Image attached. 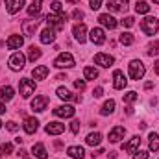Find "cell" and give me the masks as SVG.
Returning <instances> with one entry per match:
<instances>
[{
  "instance_id": "6da1fadb",
  "label": "cell",
  "mask_w": 159,
  "mask_h": 159,
  "mask_svg": "<svg viewBox=\"0 0 159 159\" xmlns=\"http://www.w3.org/2000/svg\"><path fill=\"white\" fill-rule=\"evenodd\" d=\"M44 20H46L48 28L59 32V30L65 26V22H67V15H65V13H48Z\"/></svg>"
},
{
  "instance_id": "7a4b0ae2",
  "label": "cell",
  "mask_w": 159,
  "mask_h": 159,
  "mask_svg": "<svg viewBox=\"0 0 159 159\" xmlns=\"http://www.w3.org/2000/svg\"><path fill=\"white\" fill-rule=\"evenodd\" d=\"M128 72H129V78L131 80H143L144 76V72H146V69H144V65H143V61H139V59H133V61H129V65H128Z\"/></svg>"
},
{
  "instance_id": "3957f363",
  "label": "cell",
  "mask_w": 159,
  "mask_h": 159,
  "mask_svg": "<svg viewBox=\"0 0 159 159\" xmlns=\"http://www.w3.org/2000/svg\"><path fill=\"white\" fill-rule=\"evenodd\" d=\"M141 28L146 35H156L159 32V19L156 17H144L141 22Z\"/></svg>"
},
{
  "instance_id": "277c9868",
  "label": "cell",
  "mask_w": 159,
  "mask_h": 159,
  "mask_svg": "<svg viewBox=\"0 0 159 159\" xmlns=\"http://www.w3.org/2000/svg\"><path fill=\"white\" fill-rule=\"evenodd\" d=\"M19 91H20V96L22 98H30L35 93V81L30 80V78H22L19 81Z\"/></svg>"
},
{
  "instance_id": "5b68a950",
  "label": "cell",
  "mask_w": 159,
  "mask_h": 159,
  "mask_svg": "<svg viewBox=\"0 0 159 159\" xmlns=\"http://www.w3.org/2000/svg\"><path fill=\"white\" fill-rule=\"evenodd\" d=\"M7 65H9V69H11V70L19 72V70H22V69H24V65H26V56H24L22 52H15V54L9 57Z\"/></svg>"
},
{
  "instance_id": "8992f818",
  "label": "cell",
  "mask_w": 159,
  "mask_h": 159,
  "mask_svg": "<svg viewBox=\"0 0 159 159\" xmlns=\"http://www.w3.org/2000/svg\"><path fill=\"white\" fill-rule=\"evenodd\" d=\"M54 67H57V69H70V67H74V57H72V54L61 52V54L54 59Z\"/></svg>"
},
{
  "instance_id": "52a82bcc",
  "label": "cell",
  "mask_w": 159,
  "mask_h": 159,
  "mask_svg": "<svg viewBox=\"0 0 159 159\" xmlns=\"http://www.w3.org/2000/svg\"><path fill=\"white\" fill-rule=\"evenodd\" d=\"M94 63H96V65H100V67H104V69H107V67H111V65L115 63V57H113V56H109V54L100 52V54H96V56H94Z\"/></svg>"
},
{
  "instance_id": "ba28073f",
  "label": "cell",
  "mask_w": 159,
  "mask_h": 159,
  "mask_svg": "<svg viewBox=\"0 0 159 159\" xmlns=\"http://www.w3.org/2000/svg\"><path fill=\"white\" fill-rule=\"evenodd\" d=\"M24 6H26V0H6V11H7L9 15L19 13Z\"/></svg>"
},
{
  "instance_id": "9c48e42d",
  "label": "cell",
  "mask_w": 159,
  "mask_h": 159,
  "mask_svg": "<svg viewBox=\"0 0 159 159\" xmlns=\"http://www.w3.org/2000/svg\"><path fill=\"white\" fill-rule=\"evenodd\" d=\"M89 39L93 44H104L106 43V32L102 28H93L89 32Z\"/></svg>"
},
{
  "instance_id": "30bf717a",
  "label": "cell",
  "mask_w": 159,
  "mask_h": 159,
  "mask_svg": "<svg viewBox=\"0 0 159 159\" xmlns=\"http://www.w3.org/2000/svg\"><path fill=\"white\" fill-rule=\"evenodd\" d=\"M74 113H76V109L72 106H59L54 109V115L59 119H70V117H74Z\"/></svg>"
},
{
  "instance_id": "8fae6325",
  "label": "cell",
  "mask_w": 159,
  "mask_h": 159,
  "mask_svg": "<svg viewBox=\"0 0 159 159\" xmlns=\"http://www.w3.org/2000/svg\"><path fill=\"white\" fill-rule=\"evenodd\" d=\"M46 106H48V96H44V94L35 96V98L32 100V109L37 111V113H43V111L46 109Z\"/></svg>"
},
{
  "instance_id": "7c38bea8",
  "label": "cell",
  "mask_w": 159,
  "mask_h": 159,
  "mask_svg": "<svg viewBox=\"0 0 159 159\" xmlns=\"http://www.w3.org/2000/svg\"><path fill=\"white\" fill-rule=\"evenodd\" d=\"M139 146H141V137H139V135H135V137H131L128 143H124V144H122V150H124V152H128V154H135Z\"/></svg>"
},
{
  "instance_id": "4fadbf2b",
  "label": "cell",
  "mask_w": 159,
  "mask_h": 159,
  "mask_svg": "<svg viewBox=\"0 0 159 159\" xmlns=\"http://www.w3.org/2000/svg\"><path fill=\"white\" fill-rule=\"evenodd\" d=\"M72 35H74V39L78 41V43H85L87 41V26L83 22L81 24H76L72 28Z\"/></svg>"
},
{
  "instance_id": "5bb4252c",
  "label": "cell",
  "mask_w": 159,
  "mask_h": 159,
  "mask_svg": "<svg viewBox=\"0 0 159 159\" xmlns=\"http://www.w3.org/2000/svg\"><path fill=\"white\" fill-rule=\"evenodd\" d=\"M126 85H128V80L124 76V72H122V70H115V72H113V87H115L117 91H122Z\"/></svg>"
},
{
  "instance_id": "9a60e30c",
  "label": "cell",
  "mask_w": 159,
  "mask_h": 159,
  "mask_svg": "<svg viewBox=\"0 0 159 159\" xmlns=\"http://www.w3.org/2000/svg\"><path fill=\"white\" fill-rule=\"evenodd\" d=\"M98 20H100V24L104 26V28H107V30H115L117 28V20H115V17H111L109 13H102L100 17H98Z\"/></svg>"
},
{
  "instance_id": "2e32d148",
  "label": "cell",
  "mask_w": 159,
  "mask_h": 159,
  "mask_svg": "<svg viewBox=\"0 0 159 159\" xmlns=\"http://www.w3.org/2000/svg\"><path fill=\"white\" fill-rule=\"evenodd\" d=\"M128 4H129V0H109L107 9L113 11V13H117V11H122L124 13L128 9Z\"/></svg>"
},
{
  "instance_id": "e0dca14e",
  "label": "cell",
  "mask_w": 159,
  "mask_h": 159,
  "mask_svg": "<svg viewBox=\"0 0 159 159\" xmlns=\"http://www.w3.org/2000/svg\"><path fill=\"white\" fill-rule=\"evenodd\" d=\"M22 128H24V131L26 133H35L37 131V128H39V120L35 119V117H26L24 119V124H22Z\"/></svg>"
},
{
  "instance_id": "ac0fdd59",
  "label": "cell",
  "mask_w": 159,
  "mask_h": 159,
  "mask_svg": "<svg viewBox=\"0 0 159 159\" xmlns=\"http://www.w3.org/2000/svg\"><path fill=\"white\" fill-rule=\"evenodd\" d=\"M44 129H46L48 135H61L65 131V124H61V122H50V124H46Z\"/></svg>"
},
{
  "instance_id": "d6986e66",
  "label": "cell",
  "mask_w": 159,
  "mask_h": 159,
  "mask_svg": "<svg viewBox=\"0 0 159 159\" xmlns=\"http://www.w3.org/2000/svg\"><path fill=\"white\" fill-rule=\"evenodd\" d=\"M39 39L43 44H50V43H54L56 41V30H52V28H44L43 32H41Z\"/></svg>"
},
{
  "instance_id": "ffe728a7",
  "label": "cell",
  "mask_w": 159,
  "mask_h": 159,
  "mask_svg": "<svg viewBox=\"0 0 159 159\" xmlns=\"http://www.w3.org/2000/svg\"><path fill=\"white\" fill-rule=\"evenodd\" d=\"M56 94L61 98V100H76V102H81L80 96H72V93L67 89V87H57L56 89Z\"/></svg>"
},
{
  "instance_id": "44dd1931",
  "label": "cell",
  "mask_w": 159,
  "mask_h": 159,
  "mask_svg": "<svg viewBox=\"0 0 159 159\" xmlns=\"http://www.w3.org/2000/svg\"><path fill=\"white\" fill-rule=\"evenodd\" d=\"M6 44H7L9 50H19V48L24 44V37H22V35H11Z\"/></svg>"
},
{
  "instance_id": "7402d4cb",
  "label": "cell",
  "mask_w": 159,
  "mask_h": 159,
  "mask_svg": "<svg viewBox=\"0 0 159 159\" xmlns=\"http://www.w3.org/2000/svg\"><path fill=\"white\" fill-rule=\"evenodd\" d=\"M124 133H126V129H124L122 126H115V128L109 131V141H111V143H119L120 139H124Z\"/></svg>"
},
{
  "instance_id": "603a6c76",
  "label": "cell",
  "mask_w": 159,
  "mask_h": 159,
  "mask_svg": "<svg viewBox=\"0 0 159 159\" xmlns=\"http://www.w3.org/2000/svg\"><path fill=\"white\" fill-rule=\"evenodd\" d=\"M67 154H69V157H72V159H83L85 157V150H83L81 146H69V148H67Z\"/></svg>"
},
{
  "instance_id": "cb8c5ba5",
  "label": "cell",
  "mask_w": 159,
  "mask_h": 159,
  "mask_svg": "<svg viewBox=\"0 0 159 159\" xmlns=\"http://www.w3.org/2000/svg\"><path fill=\"white\" fill-rule=\"evenodd\" d=\"M85 143L89 144V146H100V143H102V135L98 133V131H94V133H89L87 137H85Z\"/></svg>"
},
{
  "instance_id": "d4e9b609",
  "label": "cell",
  "mask_w": 159,
  "mask_h": 159,
  "mask_svg": "<svg viewBox=\"0 0 159 159\" xmlns=\"http://www.w3.org/2000/svg\"><path fill=\"white\" fill-rule=\"evenodd\" d=\"M32 152H34V156L37 159H48V152H46V148H44V144H34V148H32Z\"/></svg>"
},
{
  "instance_id": "484cf974",
  "label": "cell",
  "mask_w": 159,
  "mask_h": 159,
  "mask_svg": "<svg viewBox=\"0 0 159 159\" xmlns=\"http://www.w3.org/2000/svg\"><path fill=\"white\" fill-rule=\"evenodd\" d=\"M37 26H39V20H37V19H35V20L30 19V20H24V22H22V28H24V34H26V35H32Z\"/></svg>"
},
{
  "instance_id": "4316f807",
  "label": "cell",
  "mask_w": 159,
  "mask_h": 159,
  "mask_svg": "<svg viewBox=\"0 0 159 159\" xmlns=\"http://www.w3.org/2000/svg\"><path fill=\"white\" fill-rule=\"evenodd\" d=\"M41 7H43V0H34V2L28 6V15H30V17H37L41 13Z\"/></svg>"
},
{
  "instance_id": "83f0119b",
  "label": "cell",
  "mask_w": 159,
  "mask_h": 159,
  "mask_svg": "<svg viewBox=\"0 0 159 159\" xmlns=\"http://www.w3.org/2000/svg\"><path fill=\"white\" fill-rule=\"evenodd\" d=\"M13 94H15V89H13L11 85H4V87L0 89V98L6 100V102H9V100L13 98Z\"/></svg>"
},
{
  "instance_id": "f1b7e54d",
  "label": "cell",
  "mask_w": 159,
  "mask_h": 159,
  "mask_svg": "<svg viewBox=\"0 0 159 159\" xmlns=\"http://www.w3.org/2000/svg\"><path fill=\"white\" fill-rule=\"evenodd\" d=\"M34 78L35 80H44L46 76H48V67H44V65H39V67H35L34 69Z\"/></svg>"
},
{
  "instance_id": "f546056e",
  "label": "cell",
  "mask_w": 159,
  "mask_h": 159,
  "mask_svg": "<svg viewBox=\"0 0 159 159\" xmlns=\"http://www.w3.org/2000/svg\"><path fill=\"white\" fill-rule=\"evenodd\" d=\"M119 41L124 44V46H129V44H133L135 37H133V34H129V32H122L120 37H119Z\"/></svg>"
},
{
  "instance_id": "4dcf8cb0",
  "label": "cell",
  "mask_w": 159,
  "mask_h": 159,
  "mask_svg": "<svg viewBox=\"0 0 159 159\" xmlns=\"http://www.w3.org/2000/svg\"><path fill=\"white\" fill-rule=\"evenodd\" d=\"M41 56H43L41 48H37V46H30V52H28V59H30L32 63H35V61L39 59Z\"/></svg>"
},
{
  "instance_id": "1f68e13d",
  "label": "cell",
  "mask_w": 159,
  "mask_h": 159,
  "mask_svg": "<svg viewBox=\"0 0 159 159\" xmlns=\"http://www.w3.org/2000/svg\"><path fill=\"white\" fill-rule=\"evenodd\" d=\"M115 111V100H107L104 106H102V109H100V113L106 117V115H111Z\"/></svg>"
},
{
  "instance_id": "d6a6232c",
  "label": "cell",
  "mask_w": 159,
  "mask_h": 159,
  "mask_svg": "<svg viewBox=\"0 0 159 159\" xmlns=\"http://www.w3.org/2000/svg\"><path fill=\"white\" fill-rule=\"evenodd\" d=\"M150 143H148V146H150V150L152 152H157L159 150V135L157 133H150Z\"/></svg>"
},
{
  "instance_id": "836d02e7",
  "label": "cell",
  "mask_w": 159,
  "mask_h": 159,
  "mask_svg": "<svg viewBox=\"0 0 159 159\" xmlns=\"http://www.w3.org/2000/svg\"><path fill=\"white\" fill-rule=\"evenodd\" d=\"M148 11H150L148 2H137V4H135V13H139V15H146Z\"/></svg>"
},
{
  "instance_id": "e575fe53",
  "label": "cell",
  "mask_w": 159,
  "mask_h": 159,
  "mask_svg": "<svg viewBox=\"0 0 159 159\" xmlns=\"http://www.w3.org/2000/svg\"><path fill=\"white\" fill-rule=\"evenodd\" d=\"M83 76L87 80H96L98 78V70H96L94 67H85V69H83Z\"/></svg>"
},
{
  "instance_id": "d590c367",
  "label": "cell",
  "mask_w": 159,
  "mask_h": 159,
  "mask_svg": "<svg viewBox=\"0 0 159 159\" xmlns=\"http://www.w3.org/2000/svg\"><path fill=\"white\" fill-rule=\"evenodd\" d=\"M11 152H13V144H11V143L0 144V157H4V156H7V154H11Z\"/></svg>"
},
{
  "instance_id": "8d00e7d4",
  "label": "cell",
  "mask_w": 159,
  "mask_h": 159,
  "mask_svg": "<svg viewBox=\"0 0 159 159\" xmlns=\"http://www.w3.org/2000/svg\"><path fill=\"white\" fill-rule=\"evenodd\" d=\"M139 98V94L135 93V91H128L126 94H124V102H128V104H131V102H135Z\"/></svg>"
},
{
  "instance_id": "74e56055",
  "label": "cell",
  "mask_w": 159,
  "mask_h": 159,
  "mask_svg": "<svg viewBox=\"0 0 159 159\" xmlns=\"http://www.w3.org/2000/svg\"><path fill=\"white\" fill-rule=\"evenodd\" d=\"M148 54H150V56H159V41L150 43V46H148Z\"/></svg>"
},
{
  "instance_id": "f35d334b",
  "label": "cell",
  "mask_w": 159,
  "mask_h": 159,
  "mask_svg": "<svg viewBox=\"0 0 159 159\" xmlns=\"http://www.w3.org/2000/svg\"><path fill=\"white\" fill-rule=\"evenodd\" d=\"M50 7H52V11H54V13H63V4H61L59 0H54Z\"/></svg>"
},
{
  "instance_id": "ab89813d",
  "label": "cell",
  "mask_w": 159,
  "mask_h": 159,
  "mask_svg": "<svg viewBox=\"0 0 159 159\" xmlns=\"http://www.w3.org/2000/svg\"><path fill=\"white\" fill-rule=\"evenodd\" d=\"M150 156H148V152L146 150H137L135 154H133V159H148Z\"/></svg>"
},
{
  "instance_id": "60d3db41",
  "label": "cell",
  "mask_w": 159,
  "mask_h": 159,
  "mask_svg": "<svg viewBox=\"0 0 159 159\" xmlns=\"http://www.w3.org/2000/svg\"><path fill=\"white\" fill-rule=\"evenodd\" d=\"M133 24H135V19H133V17H126V19L122 20V26H126V28H131Z\"/></svg>"
},
{
  "instance_id": "b9f144b4",
  "label": "cell",
  "mask_w": 159,
  "mask_h": 159,
  "mask_svg": "<svg viewBox=\"0 0 159 159\" xmlns=\"http://www.w3.org/2000/svg\"><path fill=\"white\" fill-rule=\"evenodd\" d=\"M102 2H104V0H91V2H89V4H91V9H94V11L100 9V7H102Z\"/></svg>"
},
{
  "instance_id": "7bdbcfd3",
  "label": "cell",
  "mask_w": 159,
  "mask_h": 159,
  "mask_svg": "<svg viewBox=\"0 0 159 159\" xmlns=\"http://www.w3.org/2000/svg\"><path fill=\"white\" fill-rule=\"evenodd\" d=\"M6 128H7L9 131H17V129H19V124H17V122H13V120H9V122L6 124Z\"/></svg>"
},
{
  "instance_id": "ee69618b",
  "label": "cell",
  "mask_w": 159,
  "mask_h": 159,
  "mask_svg": "<svg viewBox=\"0 0 159 159\" xmlns=\"http://www.w3.org/2000/svg\"><path fill=\"white\" fill-rule=\"evenodd\" d=\"M70 131L72 133H78L80 131V120H72L70 122Z\"/></svg>"
},
{
  "instance_id": "f6af8a7d",
  "label": "cell",
  "mask_w": 159,
  "mask_h": 159,
  "mask_svg": "<svg viewBox=\"0 0 159 159\" xmlns=\"http://www.w3.org/2000/svg\"><path fill=\"white\" fill-rule=\"evenodd\" d=\"M74 87H76L78 91H83V89H85V81H83V80H76V81H74Z\"/></svg>"
},
{
  "instance_id": "bcb514c9",
  "label": "cell",
  "mask_w": 159,
  "mask_h": 159,
  "mask_svg": "<svg viewBox=\"0 0 159 159\" xmlns=\"http://www.w3.org/2000/svg\"><path fill=\"white\" fill-rule=\"evenodd\" d=\"M93 94H94V98H100V96L104 94V89H102V87H96V89L93 91Z\"/></svg>"
},
{
  "instance_id": "7dc6e473",
  "label": "cell",
  "mask_w": 159,
  "mask_h": 159,
  "mask_svg": "<svg viewBox=\"0 0 159 159\" xmlns=\"http://www.w3.org/2000/svg\"><path fill=\"white\" fill-rule=\"evenodd\" d=\"M72 17H74V19H83V11H80V9H74Z\"/></svg>"
},
{
  "instance_id": "c3c4849f",
  "label": "cell",
  "mask_w": 159,
  "mask_h": 159,
  "mask_svg": "<svg viewBox=\"0 0 159 159\" xmlns=\"http://www.w3.org/2000/svg\"><path fill=\"white\" fill-rule=\"evenodd\" d=\"M6 113V106L2 104V100H0V115H4Z\"/></svg>"
},
{
  "instance_id": "681fc988",
  "label": "cell",
  "mask_w": 159,
  "mask_h": 159,
  "mask_svg": "<svg viewBox=\"0 0 159 159\" xmlns=\"http://www.w3.org/2000/svg\"><path fill=\"white\" fill-rule=\"evenodd\" d=\"M154 70H156V74H159V59L156 61V65H154Z\"/></svg>"
},
{
  "instance_id": "f907efd6",
  "label": "cell",
  "mask_w": 159,
  "mask_h": 159,
  "mask_svg": "<svg viewBox=\"0 0 159 159\" xmlns=\"http://www.w3.org/2000/svg\"><path fill=\"white\" fill-rule=\"evenodd\" d=\"M102 154H104V150H102V148H98V150H96V152H94L93 156H102Z\"/></svg>"
},
{
  "instance_id": "816d5d0a",
  "label": "cell",
  "mask_w": 159,
  "mask_h": 159,
  "mask_svg": "<svg viewBox=\"0 0 159 159\" xmlns=\"http://www.w3.org/2000/svg\"><path fill=\"white\" fill-rule=\"evenodd\" d=\"M19 156H20V157H26V150L20 148V150H19Z\"/></svg>"
},
{
  "instance_id": "f5cc1de1",
  "label": "cell",
  "mask_w": 159,
  "mask_h": 159,
  "mask_svg": "<svg viewBox=\"0 0 159 159\" xmlns=\"http://www.w3.org/2000/svg\"><path fill=\"white\" fill-rule=\"evenodd\" d=\"M67 2H69V4H78L80 0H67Z\"/></svg>"
},
{
  "instance_id": "db71d44e",
  "label": "cell",
  "mask_w": 159,
  "mask_h": 159,
  "mask_svg": "<svg viewBox=\"0 0 159 159\" xmlns=\"http://www.w3.org/2000/svg\"><path fill=\"white\" fill-rule=\"evenodd\" d=\"M154 2H156V4H159V0H154Z\"/></svg>"
},
{
  "instance_id": "11a10c76",
  "label": "cell",
  "mask_w": 159,
  "mask_h": 159,
  "mask_svg": "<svg viewBox=\"0 0 159 159\" xmlns=\"http://www.w3.org/2000/svg\"><path fill=\"white\" fill-rule=\"evenodd\" d=\"M0 128H2V120H0Z\"/></svg>"
},
{
  "instance_id": "9f6ffc18",
  "label": "cell",
  "mask_w": 159,
  "mask_h": 159,
  "mask_svg": "<svg viewBox=\"0 0 159 159\" xmlns=\"http://www.w3.org/2000/svg\"><path fill=\"white\" fill-rule=\"evenodd\" d=\"M24 159H28V157H24Z\"/></svg>"
}]
</instances>
